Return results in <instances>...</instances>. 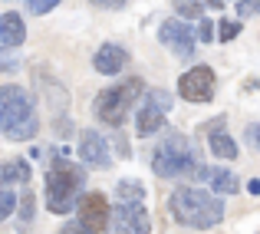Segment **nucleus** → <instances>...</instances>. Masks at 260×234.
I'll return each instance as SVG.
<instances>
[{"label":"nucleus","instance_id":"f257e3e1","mask_svg":"<svg viewBox=\"0 0 260 234\" xmlns=\"http://www.w3.org/2000/svg\"><path fill=\"white\" fill-rule=\"evenodd\" d=\"M168 208H172L178 224L194 231H211L224 221V198L217 191H204V188H194V185L175 188Z\"/></svg>","mask_w":260,"mask_h":234},{"label":"nucleus","instance_id":"f03ea898","mask_svg":"<svg viewBox=\"0 0 260 234\" xmlns=\"http://www.w3.org/2000/svg\"><path fill=\"white\" fill-rule=\"evenodd\" d=\"M40 132V119L33 112V99L23 86H0V135L10 142H30Z\"/></svg>","mask_w":260,"mask_h":234},{"label":"nucleus","instance_id":"7ed1b4c3","mask_svg":"<svg viewBox=\"0 0 260 234\" xmlns=\"http://www.w3.org/2000/svg\"><path fill=\"white\" fill-rule=\"evenodd\" d=\"M83 188H86V168L83 165H73L66 158V152L59 158H53L50 171H46V208L59 218L70 215L83 201Z\"/></svg>","mask_w":260,"mask_h":234},{"label":"nucleus","instance_id":"20e7f679","mask_svg":"<svg viewBox=\"0 0 260 234\" xmlns=\"http://www.w3.org/2000/svg\"><path fill=\"white\" fill-rule=\"evenodd\" d=\"M201 168V152H198L194 139H184L181 132H168L161 135V142L152 152V171L158 178H181Z\"/></svg>","mask_w":260,"mask_h":234},{"label":"nucleus","instance_id":"39448f33","mask_svg":"<svg viewBox=\"0 0 260 234\" xmlns=\"http://www.w3.org/2000/svg\"><path fill=\"white\" fill-rule=\"evenodd\" d=\"M142 93H145V82H142L139 76H128V79H122L119 86L102 89V93L95 96V102H92L95 119H99L102 126L119 129L122 122L128 119V112L135 109V99H139Z\"/></svg>","mask_w":260,"mask_h":234},{"label":"nucleus","instance_id":"423d86ee","mask_svg":"<svg viewBox=\"0 0 260 234\" xmlns=\"http://www.w3.org/2000/svg\"><path fill=\"white\" fill-rule=\"evenodd\" d=\"M172 102H175V96L168 93V89H148L142 106H139V112H135V132H139L142 139L155 135L165 126V115L172 112Z\"/></svg>","mask_w":260,"mask_h":234},{"label":"nucleus","instance_id":"0eeeda50","mask_svg":"<svg viewBox=\"0 0 260 234\" xmlns=\"http://www.w3.org/2000/svg\"><path fill=\"white\" fill-rule=\"evenodd\" d=\"M217 93V76L211 66H191L178 76V96L184 102H211Z\"/></svg>","mask_w":260,"mask_h":234},{"label":"nucleus","instance_id":"6e6552de","mask_svg":"<svg viewBox=\"0 0 260 234\" xmlns=\"http://www.w3.org/2000/svg\"><path fill=\"white\" fill-rule=\"evenodd\" d=\"M158 40H161V46H168V50H172L178 60H194L198 33L191 30L188 20H181V17H168V20H161V26H158Z\"/></svg>","mask_w":260,"mask_h":234},{"label":"nucleus","instance_id":"1a4fd4ad","mask_svg":"<svg viewBox=\"0 0 260 234\" xmlns=\"http://www.w3.org/2000/svg\"><path fill=\"white\" fill-rule=\"evenodd\" d=\"M152 231V215L145 211V204H115L112 224L106 234H148Z\"/></svg>","mask_w":260,"mask_h":234},{"label":"nucleus","instance_id":"9d476101","mask_svg":"<svg viewBox=\"0 0 260 234\" xmlns=\"http://www.w3.org/2000/svg\"><path fill=\"white\" fill-rule=\"evenodd\" d=\"M76 211H79V221L99 234V231H109V224H112V211H115V208L109 204V198L102 195V191H89V195H83V201H79Z\"/></svg>","mask_w":260,"mask_h":234},{"label":"nucleus","instance_id":"9b49d317","mask_svg":"<svg viewBox=\"0 0 260 234\" xmlns=\"http://www.w3.org/2000/svg\"><path fill=\"white\" fill-rule=\"evenodd\" d=\"M79 158L83 165H92V168H112V155H109V142L102 139L95 129H83L79 132Z\"/></svg>","mask_w":260,"mask_h":234},{"label":"nucleus","instance_id":"f8f14e48","mask_svg":"<svg viewBox=\"0 0 260 234\" xmlns=\"http://www.w3.org/2000/svg\"><path fill=\"white\" fill-rule=\"evenodd\" d=\"M128 50L125 46H119V43H102L99 50H95V56H92V70L99 73V76H119L122 70L128 66Z\"/></svg>","mask_w":260,"mask_h":234},{"label":"nucleus","instance_id":"ddd939ff","mask_svg":"<svg viewBox=\"0 0 260 234\" xmlns=\"http://www.w3.org/2000/svg\"><path fill=\"white\" fill-rule=\"evenodd\" d=\"M23 40H26L23 17L13 10L0 13V50H17V46H23Z\"/></svg>","mask_w":260,"mask_h":234},{"label":"nucleus","instance_id":"4468645a","mask_svg":"<svg viewBox=\"0 0 260 234\" xmlns=\"http://www.w3.org/2000/svg\"><path fill=\"white\" fill-rule=\"evenodd\" d=\"M30 178H33L30 158H10V162H0V188H7V185H30Z\"/></svg>","mask_w":260,"mask_h":234},{"label":"nucleus","instance_id":"2eb2a0df","mask_svg":"<svg viewBox=\"0 0 260 234\" xmlns=\"http://www.w3.org/2000/svg\"><path fill=\"white\" fill-rule=\"evenodd\" d=\"M208 149H211V155L214 158H224V162H234L237 155H241V149H237V142L231 139L228 132H224V122L214 129V132L208 135Z\"/></svg>","mask_w":260,"mask_h":234},{"label":"nucleus","instance_id":"dca6fc26","mask_svg":"<svg viewBox=\"0 0 260 234\" xmlns=\"http://www.w3.org/2000/svg\"><path fill=\"white\" fill-rule=\"evenodd\" d=\"M208 185L217 195H237V191H241V178L231 168H221V165H217V168H208Z\"/></svg>","mask_w":260,"mask_h":234},{"label":"nucleus","instance_id":"f3484780","mask_svg":"<svg viewBox=\"0 0 260 234\" xmlns=\"http://www.w3.org/2000/svg\"><path fill=\"white\" fill-rule=\"evenodd\" d=\"M115 201H119V204H139V201H145V185H142L139 178H122V182L115 185Z\"/></svg>","mask_w":260,"mask_h":234},{"label":"nucleus","instance_id":"a211bd4d","mask_svg":"<svg viewBox=\"0 0 260 234\" xmlns=\"http://www.w3.org/2000/svg\"><path fill=\"white\" fill-rule=\"evenodd\" d=\"M17 218H20V228H30L33 218H37V195L33 191H23L17 204Z\"/></svg>","mask_w":260,"mask_h":234},{"label":"nucleus","instance_id":"6ab92c4d","mask_svg":"<svg viewBox=\"0 0 260 234\" xmlns=\"http://www.w3.org/2000/svg\"><path fill=\"white\" fill-rule=\"evenodd\" d=\"M175 13L181 20H201L204 17V0H175Z\"/></svg>","mask_w":260,"mask_h":234},{"label":"nucleus","instance_id":"aec40b11","mask_svg":"<svg viewBox=\"0 0 260 234\" xmlns=\"http://www.w3.org/2000/svg\"><path fill=\"white\" fill-rule=\"evenodd\" d=\"M17 204H20V198H17V191H10V185H7V188H0V221L13 218Z\"/></svg>","mask_w":260,"mask_h":234},{"label":"nucleus","instance_id":"412c9836","mask_svg":"<svg viewBox=\"0 0 260 234\" xmlns=\"http://www.w3.org/2000/svg\"><path fill=\"white\" fill-rule=\"evenodd\" d=\"M244 30V20H221L217 23V40L221 43H231V40H237Z\"/></svg>","mask_w":260,"mask_h":234},{"label":"nucleus","instance_id":"4be33fe9","mask_svg":"<svg viewBox=\"0 0 260 234\" xmlns=\"http://www.w3.org/2000/svg\"><path fill=\"white\" fill-rule=\"evenodd\" d=\"M20 66H23V60L17 53L0 50V76H13V73H20Z\"/></svg>","mask_w":260,"mask_h":234},{"label":"nucleus","instance_id":"5701e85b","mask_svg":"<svg viewBox=\"0 0 260 234\" xmlns=\"http://www.w3.org/2000/svg\"><path fill=\"white\" fill-rule=\"evenodd\" d=\"M59 4H63V0H26V10H30L33 17H43V13L56 10Z\"/></svg>","mask_w":260,"mask_h":234},{"label":"nucleus","instance_id":"b1692460","mask_svg":"<svg viewBox=\"0 0 260 234\" xmlns=\"http://www.w3.org/2000/svg\"><path fill=\"white\" fill-rule=\"evenodd\" d=\"M234 10H237V20H250L260 13V0H237Z\"/></svg>","mask_w":260,"mask_h":234},{"label":"nucleus","instance_id":"393cba45","mask_svg":"<svg viewBox=\"0 0 260 234\" xmlns=\"http://www.w3.org/2000/svg\"><path fill=\"white\" fill-rule=\"evenodd\" d=\"M198 40H201V43H214V37H217V30H214V23H211L208 17H201L198 20Z\"/></svg>","mask_w":260,"mask_h":234},{"label":"nucleus","instance_id":"a878e982","mask_svg":"<svg viewBox=\"0 0 260 234\" xmlns=\"http://www.w3.org/2000/svg\"><path fill=\"white\" fill-rule=\"evenodd\" d=\"M244 139H247V145L254 149V152H260V122H250V126L244 129Z\"/></svg>","mask_w":260,"mask_h":234},{"label":"nucleus","instance_id":"bb28decb","mask_svg":"<svg viewBox=\"0 0 260 234\" xmlns=\"http://www.w3.org/2000/svg\"><path fill=\"white\" fill-rule=\"evenodd\" d=\"M92 7H102V10H122L128 0H89Z\"/></svg>","mask_w":260,"mask_h":234},{"label":"nucleus","instance_id":"cd10ccee","mask_svg":"<svg viewBox=\"0 0 260 234\" xmlns=\"http://www.w3.org/2000/svg\"><path fill=\"white\" fill-rule=\"evenodd\" d=\"M247 191H250V195H260V178H250V182H247Z\"/></svg>","mask_w":260,"mask_h":234},{"label":"nucleus","instance_id":"c85d7f7f","mask_svg":"<svg viewBox=\"0 0 260 234\" xmlns=\"http://www.w3.org/2000/svg\"><path fill=\"white\" fill-rule=\"evenodd\" d=\"M224 4H228V0H204V7H214V10H221Z\"/></svg>","mask_w":260,"mask_h":234},{"label":"nucleus","instance_id":"c756f323","mask_svg":"<svg viewBox=\"0 0 260 234\" xmlns=\"http://www.w3.org/2000/svg\"><path fill=\"white\" fill-rule=\"evenodd\" d=\"M59 234H70V231H66V228H63V231H59Z\"/></svg>","mask_w":260,"mask_h":234}]
</instances>
